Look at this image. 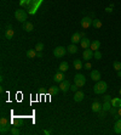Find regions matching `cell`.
Returning <instances> with one entry per match:
<instances>
[{
    "mask_svg": "<svg viewBox=\"0 0 121 135\" xmlns=\"http://www.w3.org/2000/svg\"><path fill=\"white\" fill-rule=\"evenodd\" d=\"M108 89V84L105 82H103V80H98V82L94 84V88H93V91L94 94H104V92L107 91Z\"/></svg>",
    "mask_w": 121,
    "mask_h": 135,
    "instance_id": "obj_1",
    "label": "cell"
},
{
    "mask_svg": "<svg viewBox=\"0 0 121 135\" xmlns=\"http://www.w3.org/2000/svg\"><path fill=\"white\" fill-rule=\"evenodd\" d=\"M15 17H16V20L20 22H26L27 21V12L23 10V9H18V10H16V12H15Z\"/></svg>",
    "mask_w": 121,
    "mask_h": 135,
    "instance_id": "obj_2",
    "label": "cell"
},
{
    "mask_svg": "<svg viewBox=\"0 0 121 135\" xmlns=\"http://www.w3.org/2000/svg\"><path fill=\"white\" fill-rule=\"evenodd\" d=\"M74 84H76L79 88H82V86L86 84V78H85V75L80 74V73L75 74V77H74Z\"/></svg>",
    "mask_w": 121,
    "mask_h": 135,
    "instance_id": "obj_3",
    "label": "cell"
},
{
    "mask_svg": "<svg viewBox=\"0 0 121 135\" xmlns=\"http://www.w3.org/2000/svg\"><path fill=\"white\" fill-rule=\"evenodd\" d=\"M67 51H68V50H67V48H64V46H57V48L53 50V55H55L57 58H61V57H63L66 55Z\"/></svg>",
    "mask_w": 121,
    "mask_h": 135,
    "instance_id": "obj_4",
    "label": "cell"
},
{
    "mask_svg": "<svg viewBox=\"0 0 121 135\" xmlns=\"http://www.w3.org/2000/svg\"><path fill=\"white\" fill-rule=\"evenodd\" d=\"M92 23H93V20H92L90 16H86V17H84L82 20H81V27L85 28V29L88 28V27H91Z\"/></svg>",
    "mask_w": 121,
    "mask_h": 135,
    "instance_id": "obj_5",
    "label": "cell"
},
{
    "mask_svg": "<svg viewBox=\"0 0 121 135\" xmlns=\"http://www.w3.org/2000/svg\"><path fill=\"white\" fill-rule=\"evenodd\" d=\"M84 58L86 61H90L91 58H93V55H94V51L91 48H88V49H85L84 50Z\"/></svg>",
    "mask_w": 121,
    "mask_h": 135,
    "instance_id": "obj_6",
    "label": "cell"
},
{
    "mask_svg": "<svg viewBox=\"0 0 121 135\" xmlns=\"http://www.w3.org/2000/svg\"><path fill=\"white\" fill-rule=\"evenodd\" d=\"M59 89H61V91L63 92H67L68 90H70V83L68 82V80H63V82L59 83Z\"/></svg>",
    "mask_w": 121,
    "mask_h": 135,
    "instance_id": "obj_7",
    "label": "cell"
},
{
    "mask_svg": "<svg viewBox=\"0 0 121 135\" xmlns=\"http://www.w3.org/2000/svg\"><path fill=\"white\" fill-rule=\"evenodd\" d=\"M64 78H66V77H64V72H57V73H56L55 74V77H53V80H55L56 83H61V82H63V80H64Z\"/></svg>",
    "mask_w": 121,
    "mask_h": 135,
    "instance_id": "obj_8",
    "label": "cell"
},
{
    "mask_svg": "<svg viewBox=\"0 0 121 135\" xmlns=\"http://www.w3.org/2000/svg\"><path fill=\"white\" fill-rule=\"evenodd\" d=\"M84 97H85V94H84L82 91H80V90L75 91V94H74V101H75V102H80V101H82Z\"/></svg>",
    "mask_w": 121,
    "mask_h": 135,
    "instance_id": "obj_9",
    "label": "cell"
},
{
    "mask_svg": "<svg viewBox=\"0 0 121 135\" xmlns=\"http://www.w3.org/2000/svg\"><path fill=\"white\" fill-rule=\"evenodd\" d=\"M5 37L7 39H12L14 38V29H12V26L9 25L6 27V31H5Z\"/></svg>",
    "mask_w": 121,
    "mask_h": 135,
    "instance_id": "obj_10",
    "label": "cell"
},
{
    "mask_svg": "<svg viewBox=\"0 0 121 135\" xmlns=\"http://www.w3.org/2000/svg\"><path fill=\"white\" fill-rule=\"evenodd\" d=\"M81 39H82V38H81V36H80V33L79 32H75L72 36V39H70V40H72V44H78V43L81 42Z\"/></svg>",
    "mask_w": 121,
    "mask_h": 135,
    "instance_id": "obj_11",
    "label": "cell"
},
{
    "mask_svg": "<svg viewBox=\"0 0 121 135\" xmlns=\"http://www.w3.org/2000/svg\"><path fill=\"white\" fill-rule=\"evenodd\" d=\"M91 79H92L93 82H98V80H100V72L97 71V69L92 71L91 72Z\"/></svg>",
    "mask_w": 121,
    "mask_h": 135,
    "instance_id": "obj_12",
    "label": "cell"
},
{
    "mask_svg": "<svg viewBox=\"0 0 121 135\" xmlns=\"http://www.w3.org/2000/svg\"><path fill=\"white\" fill-rule=\"evenodd\" d=\"M91 43H92V42H90V39H87L86 37H85V38H82V39H81V42H80V44H81V48H82V49H88V48L91 46Z\"/></svg>",
    "mask_w": 121,
    "mask_h": 135,
    "instance_id": "obj_13",
    "label": "cell"
},
{
    "mask_svg": "<svg viewBox=\"0 0 121 135\" xmlns=\"http://www.w3.org/2000/svg\"><path fill=\"white\" fill-rule=\"evenodd\" d=\"M22 28L26 31V32H31L33 29H34V26H33V23H30V22H23V26H22Z\"/></svg>",
    "mask_w": 121,
    "mask_h": 135,
    "instance_id": "obj_14",
    "label": "cell"
},
{
    "mask_svg": "<svg viewBox=\"0 0 121 135\" xmlns=\"http://www.w3.org/2000/svg\"><path fill=\"white\" fill-rule=\"evenodd\" d=\"M114 132L115 134H121V118H118L114 124Z\"/></svg>",
    "mask_w": 121,
    "mask_h": 135,
    "instance_id": "obj_15",
    "label": "cell"
},
{
    "mask_svg": "<svg viewBox=\"0 0 121 135\" xmlns=\"http://www.w3.org/2000/svg\"><path fill=\"white\" fill-rule=\"evenodd\" d=\"M11 128L10 124H4V125H0V134H7V133L11 132Z\"/></svg>",
    "mask_w": 121,
    "mask_h": 135,
    "instance_id": "obj_16",
    "label": "cell"
},
{
    "mask_svg": "<svg viewBox=\"0 0 121 135\" xmlns=\"http://www.w3.org/2000/svg\"><path fill=\"white\" fill-rule=\"evenodd\" d=\"M92 111L96 112V113H98L99 111H102V105H100L98 101H94V102L92 103Z\"/></svg>",
    "mask_w": 121,
    "mask_h": 135,
    "instance_id": "obj_17",
    "label": "cell"
},
{
    "mask_svg": "<svg viewBox=\"0 0 121 135\" xmlns=\"http://www.w3.org/2000/svg\"><path fill=\"white\" fill-rule=\"evenodd\" d=\"M59 91H61L59 86H56V85L51 86V88L48 89V94H50V95H57V94H58Z\"/></svg>",
    "mask_w": 121,
    "mask_h": 135,
    "instance_id": "obj_18",
    "label": "cell"
},
{
    "mask_svg": "<svg viewBox=\"0 0 121 135\" xmlns=\"http://www.w3.org/2000/svg\"><path fill=\"white\" fill-rule=\"evenodd\" d=\"M111 105H113V107H116V108L121 107V99L120 97H114V99H111Z\"/></svg>",
    "mask_w": 121,
    "mask_h": 135,
    "instance_id": "obj_19",
    "label": "cell"
},
{
    "mask_svg": "<svg viewBox=\"0 0 121 135\" xmlns=\"http://www.w3.org/2000/svg\"><path fill=\"white\" fill-rule=\"evenodd\" d=\"M90 48L93 50V51L99 50V48H100V42H99V40H94V42H92V43H91V46H90Z\"/></svg>",
    "mask_w": 121,
    "mask_h": 135,
    "instance_id": "obj_20",
    "label": "cell"
},
{
    "mask_svg": "<svg viewBox=\"0 0 121 135\" xmlns=\"http://www.w3.org/2000/svg\"><path fill=\"white\" fill-rule=\"evenodd\" d=\"M67 50L69 54H76L78 52V48H76V44H70L69 46H67Z\"/></svg>",
    "mask_w": 121,
    "mask_h": 135,
    "instance_id": "obj_21",
    "label": "cell"
},
{
    "mask_svg": "<svg viewBox=\"0 0 121 135\" xmlns=\"http://www.w3.org/2000/svg\"><path fill=\"white\" fill-rule=\"evenodd\" d=\"M111 107H113V105H111V101H104V103L102 105V110H104L105 112H107V111H110Z\"/></svg>",
    "mask_w": 121,
    "mask_h": 135,
    "instance_id": "obj_22",
    "label": "cell"
},
{
    "mask_svg": "<svg viewBox=\"0 0 121 135\" xmlns=\"http://www.w3.org/2000/svg\"><path fill=\"white\" fill-rule=\"evenodd\" d=\"M69 69V64H68V62H61V64H59V71L61 72H67Z\"/></svg>",
    "mask_w": 121,
    "mask_h": 135,
    "instance_id": "obj_23",
    "label": "cell"
},
{
    "mask_svg": "<svg viewBox=\"0 0 121 135\" xmlns=\"http://www.w3.org/2000/svg\"><path fill=\"white\" fill-rule=\"evenodd\" d=\"M74 68H75V69H82V68H84L82 61L79 60V58L74 61Z\"/></svg>",
    "mask_w": 121,
    "mask_h": 135,
    "instance_id": "obj_24",
    "label": "cell"
},
{
    "mask_svg": "<svg viewBox=\"0 0 121 135\" xmlns=\"http://www.w3.org/2000/svg\"><path fill=\"white\" fill-rule=\"evenodd\" d=\"M35 56H36V50L30 49V50H28L27 51V57L28 58H34Z\"/></svg>",
    "mask_w": 121,
    "mask_h": 135,
    "instance_id": "obj_25",
    "label": "cell"
},
{
    "mask_svg": "<svg viewBox=\"0 0 121 135\" xmlns=\"http://www.w3.org/2000/svg\"><path fill=\"white\" fill-rule=\"evenodd\" d=\"M92 26H93L94 28H100V27H102V22H100L99 20L94 18V20H93V23H92Z\"/></svg>",
    "mask_w": 121,
    "mask_h": 135,
    "instance_id": "obj_26",
    "label": "cell"
},
{
    "mask_svg": "<svg viewBox=\"0 0 121 135\" xmlns=\"http://www.w3.org/2000/svg\"><path fill=\"white\" fill-rule=\"evenodd\" d=\"M113 67H114L115 71H121V62H119V61H114Z\"/></svg>",
    "mask_w": 121,
    "mask_h": 135,
    "instance_id": "obj_27",
    "label": "cell"
},
{
    "mask_svg": "<svg viewBox=\"0 0 121 135\" xmlns=\"http://www.w3.org/2000/svg\"><path fill=\"white\" fill-rule=\"evenodd\" d=\"M10 134H12V135H18V134H20V129H18L17 127H12V128H11Z\"/></svg>",
    "mask_w": 121,
    "mask_h": 135,
    "instance_id": "obj_28",
    "label": "cell"
},
{
    "mask_svg": "<svg viewBox=\"0 0 121 135\" xmlns=\"http://www.w3.org/2000/svg\"><path fill=\"white\" fill-rule=\"evenodd\" d=\"M93 57L96 58V60H100V58H102V52H100L99 50H97V51H94Z\"/></svg>",
    "mask_w": 121,
    "mask_h": 135,
    "instance_id": "obj_29",
    "label": "cell"
},
{
    "mask_svg": "<svg viewBox=\"0 0 121 135\" xmlns=\"http://www.w3.org/2000/svg\"><path fill=\"white\" fill-rule=\"evenodd\" d=\"M35 50H36V51H42V50H44V44L38 43L36 45H35Z\"/></svg>",
    "mask_w": 121,
    "mask_h": 135,
    "instance_id": "obj_30",
    "label": "cell"
},
{
    "mask_svg": "<svg viewBox=\"0 0 121 135\" xmlns=\"http://www.w3.org/2000/svg\"><path fill=\"white\" fill-rule=\"evenodd\" d=\"M109 112H110L111 114H114V116H116V114H118V108H116V107H111Z\"/></svg>",
    "mask_w": 121,
    "mask_h": 135,
    "instance_id": "obj_31",
    "label": "cell"
},
{
    "mask_svg": "<svg viewBox=\"0 0 121 135\" xmlns=\"http://www.w3.org/2000/svg\"><path fill=\"white\" fill-rule=\"evenodd\" d=\"M4 124H9V122H7V119L5 117H3L0 119V125H4Z\"/></svg>",
    "mask_w": 121,
    "mask_h": 135,
    "instance_id": "obj_32",
    "label": "cell"
},
{
    "mask_svg": "<svg viewBox=\"0 0 121 135\" xmlns=\"http://www.w3.org/2000/svg\"><path fill=\"white\" fill-rule=\"evenodd\" d=\"M78 89H79V86L76 85V84H73V85H70V90H72V91H78Z\"/></svg>",
    "mask_w": 121,
    "mask_h": 135,
    "instance_id": "obj_33",
    "label": "cell"
},
{
    "mask_svg": "<svg viewBox=\"0 0 121 135\" xmlns=\"http://www.w3.org/2000/svg\"><path fill=\"white\" fill-rule=\"evenodd\" d=\"M104 112H105L104 110H102V111H99V112H98V113H99V118H102V119L105 117V116H104Z\"/></svg>",
    "mask_w": 121,
    "mask_h": 135,
    "instance_id": "obj_34",
    "label": "cell"
},
{
    "mask_svg": "<svg viewBox=\"0 0 121 135\" xmlns=\"http://www.w3.org/2000/svg\"><path fill=\"white\" fill-rule=\"evenodd\" d=\"M104 101H111V96L110 95H104Z\"/></svg>",
    "mask_w": 121,
    "mask_h": 135,
    "instance_id": "obj_35",
    "label": "cell"
},
{
    "mask_svg": "<svg viewBox=\"0 0 121 135\" xmlns=\"http://www.w3.org/2000/svg\"><path fill=\"white\" fill-rule=\"evenodd\" d=\"M91 67H92V66H91L90 62H86V63H85V69H91Z\"/></svg>",
    "mask_w": 121,
    "mask_h": 135,
    "instance_id": "obj_36",
    "label": "cell"
},
{
    "mask_svg": "<svg viewBox=\"0 0 121 135\" xmlns=\"http://www.w3.org/2000/svg\"><path fill=\"white\" fill-rule=\"evenodd\" d=\"M105 11H107L108 14H110V12H113V7H110V6L107 7V9H105Z\"/></svg>",
    "mask_w": 121,
    "mask_h": 135,
    "instance_id": "obj_37",
    "label": "cell"
},
{
    "mask_svg": "<svg viewBox=\"0 0 121 135\" xmlns=\"http://www.w3.org/2000/svg\"><path fill=\"white\" fill-rule=\"evenodd\" d=\"M36 57H42V52H41V51H36Z\"/></svg>",
    "mask_w": 121,
    "mask_h": 135,
    "instance_id": "obj_38",
    "label": "cell"
},
{
    "mask_svg": "<svg viewBox=\"0 0 121 135\" xmlns=\"http://www.w3.org/2000/svg\"><path fill=\"white\" fill-rule=\"evenodd\" d=\"M44 134H45V135H50V134H51V132H50V130H44Z\"/></svg>",
    "mask_w": 121,
    "mask_h": 135,
    "instance_id": "obj_39",
    "label": "cell"
},
{
    "mask_svg": "<svg viewBox=\"0 0 121 135\" xmlns=\"http://www.w3.org/2000/svg\"><path fill=\"white\" fill-rule=\"evenodd\" d=\"M118 114L121 117V107H119V108H118Z\"/></svg>",
    "mask_w": 121,
    "mask_h": 135,
    "instance_id": "obj_40",
    "label": "cell"
},
{
    "mask_svg": "<svg viewBox=\"0 0 121 135\" xmlns=\"http://www.w3.org/2000/svg\"><path fill=\"white\" fill-rule=\"evenodd\" d=\"M80 36H81V38H85V33L81 32V33H80Z\"/></svg>",
    "mask_w": 121,
    "mask_h": 135,
    "instance_id": "obj_41",
    "label": "cell"
},
{
    "mask_svg": "<svg viewBox=\"0 0 121 135\" xmlns=\"http://www.w3.org/2000/svg\"><path fill=\"white\" fill-rule=\"evenodd\" d=\"M118 77H120L121 78V71H118Z\"/></svg>",
    "mask_w": 121,
    "mask_h": 135,
    "instance_id": "obj_42",
    "label": "cell"
},
{
    "mask_svg": "<svg viewBox=\"0 0 121 135\" xmlns=\"http://www.w3.org/2000/svg\"><path fill=\"white\" fill-rule=\"evenodd\" d=\"M119 92H120V95H121V89H120V91H119Z\"/></svg>",
    "mask_w": 121,
    "mask_h": 135,
    "instance_id": "obj_43",
    "label": "cell"
}]
</instances>
